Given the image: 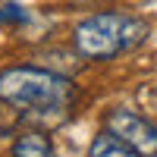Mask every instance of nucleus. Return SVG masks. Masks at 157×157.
Masks as SVG:
<instances>
[{
  "label": "nucleus",
  "mask_w": 157,
  "mask_h": 157,
  "mask_svg": "<svg viewBox=\"0 0 157 157\" xmlns=\"http://www.w3.org/2000/svg\"><path fill=\"white\" fill-rule=\"evenodd\" d=\"M78 91L66 75L38 66H10L0 72V101L16 107L35 126H63L72 116Z\"/></svg>",
  "instance_id": "f257e3e1"
},
{
  "label": "nucleus",
  "mask_w": 157,
  "mask_h": 157,
  "mask_svg": "<svg viewBox=\"0 0 157 157\" xmlns=\"http://www.w3.org/2000/svg\"><path fill=\"white\" fill-rule=\"evenodd\" d=\"M148 22L129 13H98L75 25L72 44L85 60H113L148 41Z\"/></svg>",
  "instance_id": "f03ea898"
},
{
  "label": "nucleus",
  "mask_w": 157,
  "mask_h": 157,
  "mask_svg": "<svg viewBox=\"0 0 157 157\" xmlns=\"http://www.w3.org/2000/svg\"><path fill=\"white\" fill-rule=\"evenodd\" d=\"M104 126L116 132L123 141H129L141 157H154L157 154V126L141 113H132V110H110Z\"/></svg>",
  "instance_id": "7ed1b4c3"
},
{
  "label": "nucleus",
  "mask_w": 157,
  "mask_h": 157,
  "mask_svg": "<svg viewBox=\"0 0 157 157\" xmlns=\"http://www.w3.org/2000/svg\"><path fill=\"white\" fill-rule=\"evenodd\" d=\"M10 157H57V151H54V141L41 129H29L13 141Z\"/></svg>",
  "instance_id": "20e7f679"
},
{
  "label": "nucleus",
  "mask_w": 157,
  "mask_h": 157,
  "mask_svg": "<svg viewBox=\"0 0 157 157\" xmlns=\"http://www.w3.org/2000/svg\"><path fill=\"white\" fill-rule=\"evenodd\" d=\"M88 157H141L129 141H123L116 132L104 129L101 135H94V141L88 145Z\"/></svg>",
  "instance_id": "39448f33"
},
{
  "label": "nucleus",
  "mask_w": 157,
  "mask_h": 157,
  "mask_svg": "<svg viewBox=\"0 0 157 157\" xmlns=\"http://www.w3.org/2000/svg\"><path fill=\"white\" fill-rule=\"evenodd\" d=\"M29 22V10L19 3H3L0 6V25H22Z\"/></svg>",
  "instance_id": "423d86ee"
},
{
  "label": "nucleus",
  "mask_w": 157,
  "mask_h": 157,
  "mask_svg": "<svg viewBox=\"0 0 157 157\" xmlns=\"http://www.w3.org/2000/svg\"><path fill=\"white\" fill-rule=\"evenodd\" d=\"M141 101H145L148 107L157 113V88H141Z\"/></svg>",
  "instance_id": "0eeeda50"
},
{
  "label": "nucleus",
  "mask_w": 157,
  "mask_h": 157,
  "mask_svg": "<svg viewBox=\"0 0 157 157\" xmlns=\"http://www.w3.org/2000/svg\"><path fill=\"white\" fill-rule=\"evenodd\" d=\"M0 116H3V101H0Z\"/></svg>",
  "instance_id": "6e6552de"
}]
</instances>
